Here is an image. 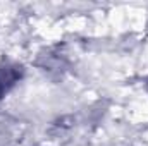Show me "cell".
<instances>
[{
    "label": "cell",
    "mask_w": 148,
    "mask_h": 146,
    "mask_svg": "<svg viewBox=\"0 0 148 146\" xmlns=\"http://www.w3.org/2000/svg\"><path fill=\"white\" fill-rule=\"evenodd\" d=\"M21 74L23 69L19 65H12V64L0 65V98L21 79Z\"/></svg>",
    "instance_id": "obj_1"
}]
</instances>
